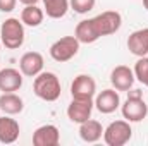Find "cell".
Masks as SVG:
<instances>
[{"label": "cell", "mask_w": 148, "mask_h": 146, "mask_svg": "<svg viewBox=\"0 0 148 146\" xmlns=\"http://www.w3.org/2000/svg\"><path fill=\"white\" fill-rule=\"evenodd\" d=\"M143 7L148 10V0H143Z\"/></svg>", "instance_id": "cell-25"}, {"label": "cell", "mask_w": 148, "mask_h": 146, "mask_svg": "<svg viewBox=\"0 0 148 146\" xmlns=\"http://www.w3.org/2000/svg\"><path fill=\"white\" fill-rule=\"evenodd\" d=\"M119 107H121V96H119V91L114 88H107L95 96V108L100 113H105V115L114 113Z\"/></svg>", "instance_id": "cell-9"}, {"label": "cell", "mask_w": 148, "mask_h": 146, "mask_svg": "<svg viewBox=\"0 0 148 146\" xmlns=\"http://www.w3.org/2000/svg\"><path fill=\"white\" fill-rule=\"evenodd\" d=\"M45 60L40 52H26L19 60V71L26 77H36L43 71Z\"/></svg>", "instance_id": "cell-10"}, {"label": "cell", "mask_w": 148, "mask_h": 146, "mask_svg": "<svg viewBox=\"0 0 148 146\" xmlns=\"http://www.w3.org/2000/svg\"><path fill=\"white\" fill-rule=\"evenodd\" d=\"M0 48H2V41H0Z\"/></svg>", "instance_id": "cell-26"}, {"label": "cell", "mask_w": 148, "mask_h": 146, "mask_svg": "<svg viewBox=\"0 0 148 146\" xmlns=\"http://www.w3.org/2000/svg\"><path fill=\"white\" fill-rule=\"evenodd\" d=\"M24 24L17 17H9L0 26V41L9 50H17L24 45Z\"/></svg>", "instance_id": "cell-2"}, {"label": "cell", "mask_w": 148, "mask_h": 146, "mask_svg": "<svg viewBox=\"0 0 148 146\" xmlns=\"http://www.w3.org/2000/svg\"><path fill=\"white\" fill-rule=\"evenodd\" d=\"M133 72H134V77H136L143 86L148 88V57L147 55H145V57H138Z\"/></svg>", "instance_id": "cell-21"}, {"label": "cell", "mask_w": 148, "mask_h": 146, "mask_svg": "<svg viewBox=\"0 0 148 146\" xmlns=\"http://www.w3.org/2000/svg\"><path fill=\"white\" fill-rule=\"evenodd\" d=\"M79 41L76 36H62L50 45V57L55 62H69L79 52Z\"/></svg>", "instance_id": "cell-5"}, {"label": "cell", "mask_w": 148, "mask_h": 146, "mask_svg": "<svg viewBox=\"0 0 148 146\" xmlns=\"http://www.w3.org/2000/svg\"><path fill=\"white\" fill-rule=\"evenodd\" d=\"M133 138L131 122L124 120H114L103 129V141L109 146H124Z\"/></svg>", "instance_id": "cell-4"}, {"label": "cell", "mask_w": 148, "mask_h": 146, "mask_svg": "<svg viewBox=\"0 0 148 146\" xmlns=\"http://www.w3.org/2000/svg\"><path fill=\"white\" fill-rule=\"evenodd\" d=\"M60 143V132L57 126L45 124L40 126L33 132V145L35 146H57Z\"/></svg>", "instance_id": "cell-12"}, {"label": "cell", "mask_w": 148, "mask_h": 146, "mask_svg": "<svg viewBox=\"0 0 148 146\" xmlns=\"http://www.w3.org/2000/svg\"><path fill=\"white\" fill-rule=\"evenodd\" d=\"M79 138L84 143H97L103 138V127L98 120L88 119L83 124H79Z\"/></svg>", "instance_id": "cell-16"}, {"label": "cell", "mask_w": 148, "mask_h": 146, "mask_svg": "<svg viewBox=\"0 0 148 146\" xmlns=\"http://www.w3.org/2000/svg\"><path fill=\"white\" fill-rule=\"evenodd\" d=\"M122 117L127 122H141L148 115V105L143 100V93L140 89H129L127 91V100L121 105Z\"/></svg>", "instance_id": "cell-3"}, {"label": "cell", "mask_w": 148, "mask_h": 146, "mask_svg": "<svg viewBox=\"0 0 148 146\" xmlns=\"http://www.w3.org/2000/svg\"><path fill=\"white\" fill-rule=\"evenodd\" d=\"M127 50L136 57L148 55V28L136 29L127 38Z\"/></svg>", "instance_id": "cell-15"}, {"label": "cell", "mask_w": 148, "mask_h": 146, "mask_svg": "<svg viewBox=\"0 0 148 146\" xmlns=\"http://www.w3.org/2000/svg\"><path fill=\"white\" fill-rule=\"evenodd\" d=\"M134 81H136L134 72L127 65H117V67L112 69L110 83H112L114 89H117V91H129L133 88Z\"/></svg>", "instance_id": "cell-11"}, {"label": "cell", "mask_w": 148, "mask_h": 146, "mask_svg": "<svg viewBox=\"0 0 148 146\" xmlns=\"http://www.w3.org/2000/svg\"><path fill=\"white\" fill-rule=\"evenodd\" d=\"M33 91L43 102H55V100L60 98L62 86H60V81H59L57 74L41 71L33 81Z\"/></svg>", "instance_id": "cell-1"}, {"label": "cell", "mask_w": 148, "mask_h": 146, "mask_svg": "<svg viewBox=\"0 0 148 146\" xmlns=\"http://www.w3.org/2000/svg\"><path fill=\"white\" fill-rule=\"evenodd\" d=\"M95 107L93 100H83V98H73V102L67 107V119L74 124H83L84 120L91 119V112Z\"/></svg>", "instance_id": "cell-8"}, {"label": "cell", "mask_w": 148, "mask_h": 146, "mask_svg": "<svg viewBox=\"0 0 148 146\" xmlns=\"http://www.w3.org/2000/svg\"><path fill=\"white\" fill-rule=\"evenodd\" d=\"M19 2H21L23 5H36L40 0H19Z\"/></svg>", "instance_id": "cell-24"}, {"label": "cell", "mask_w": 148, "mask_h": 146, "mask_svg": "<svg viewBox=\"0 0 148 146\" xmlns=\"http://www.w3.org/2000/svg\"><path fill=\"white\" fill-rule=\"evenodd\" d=\"M97 0H69V5L76 14H88L95 9Z\"/></svg>", "instance_id": "cell-22"}, {"label": "cell", "mask_w": 148, "mask_h": 146, "mask_svg": "<svg viewBox=\"0 0 148 146\" xmlns=\"http://www.w3.org/2000/svg\"><path fill=\"white\" fill-rule=\"evenodd\" d=\"M97 95V83L90 74H79L71 83V96L83 98V100H93Z\"/></svg>", "instance_id": "cell-7"}, {"label": "cell", "mask_w": 148, "mask_h": 146, "mask_svg": "<svg viewBox=\"0 0 148 146\" xmlns=\"http://www.w3.org/2000/svg\"><path fill=\"white\" fill-rule=\"evenodd\" d=\"M0 110L5 115H17L24 110V102L16 93H2L0 95Z\"/></svg>", "instance_id": "cell-18"}, {"label": "cell", "mask_w": 148, "mask_h": 146, "mask_svg": "<svg viewBox=\"0 0 148 146\" xmlns=\"http://www.w3.org/2000/svg\"><path fill=\"white\" fill-rule=\"evenodd\" d=\"M91 19H93V24H95L97 33L100 35V38L117 33L122 26V16L117 10H105Z\"/></svg>", "instance_id": "cell-6"}, {"label": "cell", "mask_w": 148, "mask_h": 146, "mask_svg": "<svg viewBox=\"0 0 148 146\" xmlns=\"http://www.w3.org/2000/svg\"><path fill=\"white\" fill-rule=\"evenodd\" d=\"M45 19V10L40 9L38 5H24V9L21 10V21L24 26L29 28H38Z\"/></svg>", "instance_id": "cell-19"}, {"label": "cell", "mask_w": 148, "mask_h": 146, "mask_svg": "<svg viewBox=\"0 0 148 146\" xmlns=\"http://www.w3.org/2000/svg\"><path fill=\"white\" fill-rule=\"evenodd\" d=\"M16 5H17V0H0V12L9 14L16 9Z\"/></svg>", "instance_id": "cell-23"}, {"label": "cell", "mask_w": 148, "mask_h": 146, "mask_svg": "<svg viewBox=\"0 0 148 146\" xmlns=\"http://www.w3.org/2000/svg\"><path fill=\"white\" fill-rule=\"evenodd\" d=\"M43 2V10L50 19H60L67 14L69 10V0H41Z\"/></svg>", "instance_id": "cell-20"}, {"label": "cell", "mask_w": 148, "mask_h": 146, "mask_svg": "<svg viewBox=\"0 0 148 146\" xmlns=\"http://www.w3.org/2000/svg\"><path fill=\"white\" fill-rule=\"evenodd\" d=\"M21 132V127L16 119H10V115L0 117V143L2 145H12L17 141Z\"/></svg>", "instance_id": "cell-14"}, {"label": "cell", "mask_w": 148, "mask_h": 146, "mask_svg": "<svg viewBox=\"0 0 148 146\" xmlns=\"http://www.w3.org/2000/svg\"><path fill=\"white\" fill-rule=\"evenodd\" d=\"M74 36L77 38L79 43H84V45H90V43H95L100 40V35L97 33V28L93 24V19H84V21L77 23Z\"/></svg>", "instance_id": "cell-17"}, {"label": "cell", "mask_w": 148, "mask_h": 146, "mask_svg": "<svg viewBox=\"0 0 148 146\" xmlns=\"http://www.w3.org/2000/svg\"><path fill=\"white\" fill-rule=\"evenodd\" d=\"M23 86V72L14 67H5L0 71V91L16 93Z\"/></svg>", "instance_id": "cell-13"}]
</instances>
